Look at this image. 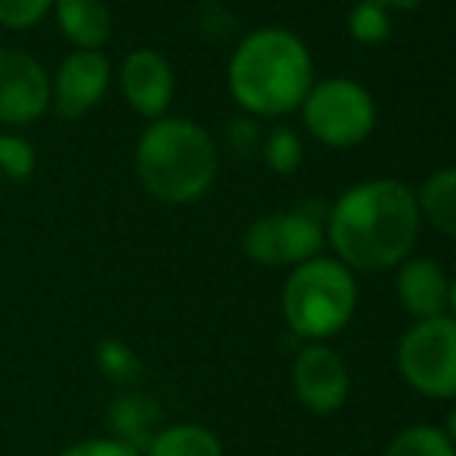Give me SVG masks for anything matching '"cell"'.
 <instances>
[{
	"label": "cell",
	"instance_id": "cell-1",
	"mask_svg": "<svg viewBox=\"0 0 456 456\" xmlns=\"http://www.w3.org/2000/svg\"><path fill=\"white\" fill-rule=\"evenodd\" d=\"M326 230L345 265L388 271L407 258L419 236V205L401 181H366L332 205Z\"/></svg>",
	"mask_w": 456,
	"mask_h": 456
},
{
	"label": "cell",
	"instance_id": "cell-2",
	"mask_svg": "<svg viewBox=\"0 0 456 456\" xmlns=\"http://www.w3.org/2000/svg\"><path fill=\"white\" fill-rule=\"evenodd\" d=\"M230 91L255 115H286L311 94V53L282 28H261L230 60Z\"/></svg>",
	"mask_w": 456,
	"mask_h": 456
},
{
	"label": "cell",
	"instance_id": "cell-3",
	"mask_svg": "<svg viewBox=\"0 0 456 456\" xmlns=\"http://www.w3.org/2000/svg\"><path fill=\"white\" fill-rule=\"evenodd\" d=\"M137 175L146 192L168 205L196 202L217 175L211 137L183 118H162L146 127L137 146Z\"/></svg>",
	"mask_w": 456,
	"mask_h": 456
},
{
	"label": "cell",
	"instance_id": "cell-4",
	"mask_svg": "<svg viewBox=\"0 0 456 456\" xmlns=\"http://www.w3.org/2000/svg\"><path fill=\"white\" fill-rule=\"evenodd\" d=\"M357 305L354 276L345 265L314 258L295 267L282 289V314L305 338H330L348 326Z\"/></svg>",
	"mask_w": 456,
	"mask_h": 456
},
{
	"label": "cell",
	"instance_id": "cell-5",
	"mask_svg": "<svg viewBox=\"0 0 456 456\" xmlns=\"http://www.w3.org/2000/svg\"><path fill=\"white\" fill-rule=\"evenodd\" d=\"M323 217H330L323 202H301L286 215L261 217L246 233V255L265 267L314 261L323 246Z\"/></svg>",
	"mask_w": 456,
	"mask_h": 456
},
{
	"label": "cell",
	"instance_id": "cell-6",
	"mask_svg": "<svg viewBox=\"0 0 456 456\" xmlns=\"http://www.w3.org/2000/svg\"><path fill=\"white\" fill-rule=\"evenodd\" d=\"M397 366L407 385L428 397H456V317L416 323L397 348Z\"/></svg>",
	"mask_w": 456,
	"mask_h": 456
},
{
	"label": "cell",
	"instance_id": "cell-7",
	"mask_svg": "<svg viewBox=\"0 0 456 456\" xmlns=\"http://www.w3.org/2000/svg\"><path fill=\"white\" fill-rule=\"evenodd\" d=\"M305 125L326 146H357L376 125V106L361 85L332 78L305 96Z\"/></svg>",
	"mask_w": 456,
	"mask_h": 456
},
{
	"label": "cell",
	"instance_id": "cell-8",
	"mask_svg": "<svg viewBox=\"0 0 456 456\" xmlns=\"http://www.w3.org/2000/svg\"><path fill=\"white\" fill-rule=\"evenodd\" d=\"M50 106V81L41 62L19 50H0V121L28 125Z\"/></svg>",
	"mask_w": 456,
	"mask_h": 456
},
{
	"label": "cell",
	"instance_id": "cell-9",
	"mask_svg": "<svg viewBox=\"0 0 456 456\" xmlns=\"http://www.w3.org/2000/svg\"><path fill=\"white\" fill-rule=\"evenodd\" d=\"M295 395L314 413H336L348 397V370L336 351L311 345L298 354L292 370Z\"/></svg>",
	"mask_w": 456,
	"mask_h": 456
},
{
	"label": "cell",
	"instance_id": "cell-10",
	"mask_svg": "<svg viewBox=\"0 0 456 456\" xmlns=\"http://www.w3.org/2000/svg\"><path fill=\"white\" fill-rule=\"evenodd\" d=\"M121 91L127 102L146 118H159L171 106L175 94V72L168 60L156 50H137L121 66Z\"/></svg>",
	"mask_w": 456,
	"mask_h": 456
},
{
	"label": "cell",
	"instance_id": "cell-11",
	"mask_svg": "<svg viewBox=\"0 0 456 456\" xmlns=\"http://www.w3.org/2000/svg\"><path fill=\"white\" fill-rule=\"evenodd\" d=\"M109 87V62L100 50H75L56 75V109L66 118H81L102 100Z\"/></svg>",
	"mask_w": 456,
	"mask_h": 456
},
{
	"label": "cell",
	"instance_id": "cell-12",
	"mask_svg": "<svg viewBox=\"0 0 456 456\" xmlns=\"http://www.w3.org/2000/svg\"><path fill=\"white\" fill-rule=\"evenodd\" d=\"M397 295H401L403 311L422 323V320L444 314L447 298H451V282L435 261L413 258L403 265L401 276H397Z\"/></svg>",
	"mask_w": 456,
	"mask_h": 456
},
{
	"label": "cell",
	"instance_id": "cell-13",
	"mask_svg": "<svg viewBox=\"0 0 456 456\" xmlns=\"http://www.w3.org/2000/svg\"><path fill=\"white\" fill-rule=\"evenodd\" d=\"M62 35L81 50H100L112 31V16L102 0H56Z\"/></svg>",
	"mask_w": 456,
	"mask_h": 456
},
{
	"label": "cell",
	"instance_id": "cell-14",
	"mask_svg": "<svg viewBox=\"0 0 456 456\" xmlns=\"http://www.w3.org/2000/svg\"><path fill=\"white\" fill-rule=\"evenodd\" d=\"M162 413H159L156 401L140 391H127V395H118L115 403L109 407V426H112L115 438L131 444L134 451L140 447H150L152 441V428L159 426Z\"/></svg>",
	"mask_w": 456,
	"mask_h": 456
},
{
	"label": "cell",
	"instance_id": "cell-15",
	"mask_svg": "<svg viewBox=\"0 0 456 456\" xmlns=\"http://www.w3.org/2000/svg\"><path fill=\"white\" fill-rule=\"evenodd\" d=\"M146 456H224V447L215 432L205 426H168L152 435Z\"/></svg>",
	"mask_w": 456,
	"mask_h": 456
},
{
	"label": "cell",
	"instance_id": "cell-16",
	"mask_svg": "<svg viewBox=\"0 0 456 456\" xmlns=\"http://www.w3.org/2000/svg\"><path fill=\"white\" fill-rule=\"evenodd\" d=\"M419 211L441 233L456 236V168L432 175L419 190Z\"/></svg>",
	"mask_w": 456,
	"mask_h": 456
},
{
	"label": "cell",
	"instance_id": "cell-17",
	"mask_svg": "<svg viewBox=\"0 0 456 456\" xmlns=\"http://www.w3.org/2000/svg\"><path fill=\"white\" fill-rule=\"evenodd\" d=\"M388 6L401 10H416L419 0H361L348 16V31L361 44H382L391 35Z\"/></svg>",
	"mask_w": 456,
	"mask_h": 456
},
{
	"label": "cell",
	"instance_id": "cell-18",
	"mask_svg": "<svg viewBox=\"0 0 456 456\" xmlns=\"http://www.w3.org/2000/svg\"><path fill=\"white\" fill-rule=\"evenodd\" d=\"M94 361L100 366L102 376H109L118 385H134V382H140V376H143L140 357L134 354L125 342H118V338H102V342L94 348Z\"/></svg>",
	"mask_w": 456,
	"mask_h": 456
},
{
	"label": "cell",
	"instance_id": "cell-19",
	"mask_svg": "<svg viewBox=\"0 0 456 456\" xmlns=\"http://www.w3.org/2000/svg\"><path fill=\"white\" fill-rule=\"evenodd\" d=\"M385 456H456V447L451 444L444 432L432 426H413L403 428L388 444Z\"/></svg>",
	"mask_w": 456,
	"mask_h": 456
},
{
	"label": "cell",
	"instance_id": "cell-20",
	"mask_svg": "<svg viewBox=\"0 0 456 456\" xmlns=\"http://www.w3.org/2000/svg\"><path fill=\"white\" fill-rule=\"evenodd\" d=\"M265 159L276 175H292L301 165V140L289 127H276L265 143Z\"/></svg>",
	"mask_w": 456,
	"mask_h": 456
},
{
	"label": "cell",
	"instance_id": "cell-21",
	"mask_svg": "<svg viewBox=\"0 0 456 456\" xmlns=\"http://www.w3.org/2000/svg\"><path fill=\"white\" fill-rule=\"evenodd\" d=\"M0 171L12 181H25L35 171V150L22 137L0 134Z\"/></svg>",
	"mask_w": 456,
	"mask_h": 456
},
{
	"label": "cell",
	"instance_id": "cell-22",
	"mask_svg": "<svg viewBox=\"0 0 456 456\" xmlns=\"http://www.w3.org/2000/svg\"><path fill=\"white\" fill-rule=\"evenodd\" d=\"M53 0H0V25L6 28H28L41 22Z\"/></svg>",
	"mask_w": 456,
	"mask_h": 456
},
{
	"label": "cell",
	"instance_id": "cell-23",
	"mask_svg": "<svg viewBox=\"0 0 456 456\" xmlns=\"http://www.w3.org/2000/svg\"><path fill=\"white\" fill-rule=\"evenodd\" d=\"M60 456H140L131 444L118 438H87L78 444H69Z\"/></svg>",
	"mask_w": 456,
	"mask_h": 456
},
{
	"label": "cell",
	"instance_id": "cell-24",
	"mask_svg": "<svg viewBox=\"0 0 456 456\" xmlns=\"http://www.w3.org/2000/svg\"><path fill=\"white\" fill-rule=\"evenodd\" d=\"M199 25H202V35L211 37V41H224L236 31V16L230 10H224L221 4H205L202 16H199Z\"/></svg>",
	"mask_w": 456,
	"mask_h": 456
},
{
	"label": "cell",
	"instance_id": "cell-25",
	"mask_svg": "<svg viewBox=\"0 0 456 456\" xmlns=\"http://www.w3.org/2000/svg\"><path fill=\"white\" fill-rule=\"evenodd\" d=\"M230 143H233V150L240 156H255V150L261 143V127L248 118H236L230 125Z\"/></svg>",
	"mask_w": 456,
	"mask_h": 456
},
{
	"label": "cell",
	"instance_id": "cell-26",
	"mask_svg": "<svg viewBox=\"0 0 456 456\" xmlns=\"http://www.w3.org/2000/svg\"><path fill=\"white\" fill-rule=\"evenodd\" d=\"M447 438H451V444H456V410H453V413L451 416H447Z\"/></svg>",
	"mask_w": 456,
	"mask_h": 456
},
{
	"label": "cell",
	"instance_id": "cell-27",
	"mask_svg": "<svg viewBox=\"0 0 456 456\" xmlns=\"http://www.w3.org/2000/svg\"><path fill=\"white\" fill-rule=\"evenodd\" d=\"M447 305L453 307V314H456V280L451 282V298H447Z\"/></svg>",
	"mask_w": 456,
	"mask_h": 456
}]
</instances>
